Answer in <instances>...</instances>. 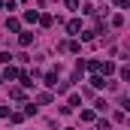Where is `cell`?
Listing matches in <instances>:
<instances>
[{
	"instance_id": "cell-1",
	"label": "cell",
	"mask_w": 130,
	"mask_h": 130,
	"mask_svg": "<svg viewBox=\"0 0 130 130\" xmlns=\"http://www.w3.org/2000/svg\"><path fill=\"white\" fill-rule=\"evenodd\" d=\"M67 30H70V33H79V30H82V21H79V18H73V21L67 24Z\"/></svg>"
},
{
	"instance_id": "cell-2",
	"label": "cell",
	"mask_w": 130,
	"mask_h": 130,
	"mask_svg": "<svg viewBox=\"0 0 130 130\" xmlns=\"http://www.w3.org/2000/svg\"><path fill=\"white\" fill-rule=\"evenodd\" d=\"M91 88H106V79H103V76H94V79H91Z\"/></svg>"
},
{
	"instance_id": "cell-3",
	"label": "cell",
	"mask_w": 130,
	"mask_h": 130,
	"mask_svg": "<svg viewBox=\"0 0 130 130\" xmlns=\"http://www.w3.org/2000/svg\"><path fill=\"white\" fill-rule=\"evenodd\" d=\"M9 97H12V100H21V97H24V91H21V88H12V91H9Z\"/></svg>"
},
{
	"instance_id": "cell-4",
	"label": "cell",
	"mask_w": 130,
	"mask_h": 130,
	"mask_svg": "<svg viewBox=\"0 0 130 130\" xmlns=\"http://www.w3.org/2000/svg\"><path fill=\"white\" fill-rule=\"evenodd\" d=\"M112 70H115V64H109V61H106V64H100V73H106V76H109Z\"/></svg>"
},
{
	"instance_id": "cell-5",
	"label": "cell",
	"mask_w": 130,
	"mask_h": 130,
	"mask_svg": "<svg viewBox=\"0 0 130 130\" xmlns=\"http://www.w3.org/2000/svg\"><path fill=\"white\" fill-rule=\"evenodd\" d=\"M118 76H121L124 82H130V70H127V67H121V70H118Z\"/></svg>"
},
{
	"instance_id": "cell-6",
	"label": "cell",
	"mask_w": 130,
	"mask_h": 130,
	"mask_svg": "<svg viewBox=\"0 0 130 130\" xmlns=\"http://www.w3.org/2000/svg\"><path fill=\"white\" fill-rule=\"evenodd\" d=\"M97 130H112V124H109V121H100V124H97Z\"/></svg>"
},
{
	"instance_id": "cell-7",
	"label": "cell",
	"mask_w": 130,
	"mask_h": 130,
	"mask_svg": "<svg viewBox=\"0 0 130 130\" xmlns=\"http://www.w3.org/2000/svg\"><path fill=\"white\" fill-rule=\"evenodd\" d=\"M67 9H79V0H67Z\"/></svg>"
},
{
	"instance_id": "cell-8",
	"label": "cell",
	"mask_w": 130,
	"mask_h": 130,
	"mask_svg": "<svg viewBox=\"0 0 130 130\" xmlns=\"http://www.w3.org/2000/svg\"><path fill=\"white\" fill-rule=\"evenodd\" d=\"M67 130H70V127H67Z\"/></svg>"
}]
</instances>
